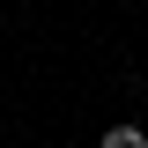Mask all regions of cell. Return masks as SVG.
<instances>
[{
  "label": "cell",
  "instance_id": "obj_1",
  "mask_svg": "<svg viewBox=\"0 0 148 148\" xmlns=\"http://www.w3.org/2000/svg\"><path fill=\"white\" fill-rule=\"evenodd\" d=\"M104 148H148V133H141V126H111V133H104Z\"/></svg>",
  "mask_w": 148,
  "mask_h": 148
}]
</instances>
